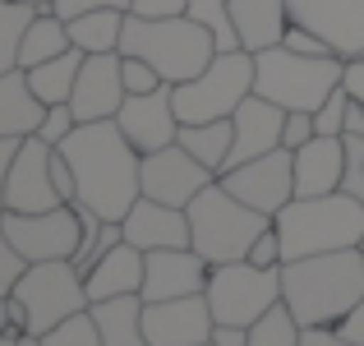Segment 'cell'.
Segmentation results:
<instances>
[{"label":"cell","mask_w":364,"mask_h":346,"mask_svg":"<svg viewBox=\"0 0 364 346\" xmlns=\"http://www.w3.org/2000/svg\"><path fill=\"white\" fill-rule=\"evenodd\" d=\"M60 152L79 180V204L107 222H124V213L143 199V152L124 139L120 125L116 120L79 125L60 143Z\"/></svg>","instance_id":"1"},{"label":"cell","mask_w":364,"mask_h":346,"mask_svg":"<svg viewBox=\"0 0 364 346\" xmlns=\"http://www.w3.org/2000/svg\"><path fill=\"white\" fill-rule=\"evenodd\" d=\"M282 300L300 328H337L364 300V249H332L282 263Z\"/></svg>","instance_id":"2"},{"label":"cell","mask_w":364,"mask_h":346,"mask_svg":"<svg viewBox=\"0 0 364 346\" xmlns=\"http://www.w3.org/2000/svg\"><path fill=\"white\" fill-rule=\"evenodd\" d=\"M282 236V258H314L332 249H360L364 245V204L350 194H318V199H291L272 217Z\"/></svg>","instance_id":"3"},{"label":"cell","mask_w":364,"mask_h":346,"mask_svg":"<svg viewBox=\"0 0 364 346\" xmlns=\"http://www.w3.org/2000/svg\"><path fill=\"white\" fill-rule=\"evenodd\" d=\"M120 56H139L166 83H189L194 74H203L217 56V42L203 23H194L189 14H166V19H124Z\"/></svg>","instance_id":"4"},{"label":"cell","mask_w":364,"mask_h":346,"mask_svg":"<svg viewBox=\"0 0 364 346\" xmlns=\"http://www.w3.org/2000/svg\"><path fill=\"white\" fill-rule=\"evenodd\" d=\"M346 79L341 56H300L291 46H267L254 56V93L282 111H318Z\"/></svg>","instance_id":"5"},{"label":"cell","mask_w":364,"mask_h":346,"mask_svg":"<svg viewBox=\"0 0 364 346\" xmlns=\"http://www.w3.org/2000/svg\"><path fill=\"white\" fill-rule=\"evenodd\" d=\"M185 213H189V249H198L213 268L217 263H235V258H249L254 240L272 226V217L254 213L249 204H240L222 180H213Z\"/></svg>","instance_id":"6"},{"label":"cell","mask_w":364,"mask_h":346,"mask_svg":"<svg viewBox=\"0 0 364 346\" xmlns=\"http://www.w3.org/2000/svg\"><path fill=\"white\" fill-rule=\"evenodd\" d=\"M245 98H254V56L217 51L203 74H194L189 83H176V115L180 125L231 120Z\"/></svg>","instance_id":"7"},{"label":"cell","mask_w":364,"mask_h":346,"mask_svg":"<svg viewBox=\"0 0 364 346\" xmlns=\"http://www.w3.org/2000/svg\"><path fill=\"white\" fill-rule=\"evenodd\" d=\"M18 305L28 310V332L46 337L55 323L74 319V314L88 310V286H83V273L74 268V258H46V263H28L23 277H18L14 291Z\"/></svg>","instance_id":"8"},{"label":"cell","mask_w":364,"mask_h":346,"mask_svg":"<svg viewBox=\"0 0 364 346\" xmlns=\"http://www.w3.org/2000/svg\"><path fill=\"white\" fill-rule=\"evenodd\" d=\"M208 305H213L217 323H235L249 328L258 323L272 305H282V268H258L249 258L235 263H217L208 273Z\"/></svg>","instance_id":"9"},{"label":"cell","mask_w":364,"mask_h":346,"mask_svg":"<svg viewBox=\"0 0 364 346\" xmlns=\"http://www.w3.org/2000/svg\"><path fill=\"white\" fill-rule=\"evenodd\" d=\"M0 226H5L9 245H14L28 263L74 258L79 236H83V222H79V208L74 204H60V208H51V213H5Z\"/></svg>","instance_id":"10"},{"label":"cell","mask_w":364,"mask_h":346,"mask_svg":"<svg viewBox=\"0 0 364 346\" xmlns=\"http://www.w3.org/2000/svg\"><path fill=\"white\" fill-rule=\"evenodd\" d=\"M217 180H222V185L231 189L240 204L254 208V213L277 217V213H282V208L295 199V152H291V148L263 152V157H254V162L226 167Z\"/></svg>","instance_id":"11"},{"label":"cell","mask_w":364,"mask_h":346,"mask_svg":"<svg viewBox=\"0 0 364 346\" xmlns=\"http://www.w3.org/2000/svg\"><path fill=\"white\" fill-rule=\"evenodd\" d=\"M213 180H217V171H208L198 157H189L180 143L143 157V199H157V204L189 208Z\"/></svg>","instance_id":"12"},{"label":"cell","mask_w":364,"mask_h":346,"mask_svg":"<svg viewBox=\"0 0 364 346\" xmlns=\"http://www.w3.org/2000/svg\"><path fill=\"white\" fill-rule=\"evenodd\" d=\"M51 157L55 148L37 134H28L14 152V167H9V185H5V213H51L60 208L51 180Z\"/></svg>","instance_id":"13"},{"label":"cell","mask_w":364,"mask_h":346,"mask_svg":"<svg viewBox=\"0 0 364 346\" xmlns=\"http://www.w3.org/2000/svg\"><path fill=\"white\" fill-rule=\"evenodd\" d=\"M291 23L318 33L341 61L364 56V0H286Z\"/></svg>","instance_id":"14"},{"label":"cell","mask_w":364,"mask_h":346,"mask_svg":"<svg viewBox=\"0 0 364 346\" xmlns=\"http://www.w3.org/2000/svg\"><path fill=\"white\" fill-rule=\"evenodd\" d=\"M213 305L208 295H176V300H143V332L152 346H208L213 342Z\"/></svg>","instance_id":"15"},{"label":"cell","mask_w":364,"mask_h":346,"mask_svg":"<svg viewBox=\"0 0 364 346\" xmlns=\"http://www.w3.org/2000/svg\"><path fill=\"white\" fill-rule=\"evenodd\" d=\"M116 125L124 130V139L148 157L157 148H171L180 139V115H176V83H161L157 93H139L124 98V107L116 111Z\"/></svg>","instance_id":"16"},{"label":"cell","mask_w":364,"mask_h":346,"mask_svg":"<svg viewBox=\"0 0 364 346\" xmlns=\"http://www.w3.org/2000/svg\"><path fill=\"white\" fill-rule=\"evenodd\" d=\"M124 56L120 51H102V56H83V70L79 83H74V98L70 107L79 115V125L92 120H116V111L124 107Z\"/></svg>","instance_id":"17"},{"label":"cell","mask_w":364,"mask_h":346,"mask_svg":"<svg viewBox=\"0 0 364 346\" xmlns=\"http://www.w3.org/2000/svg\"><path fill=\"white\" fill-rule=\"evenodd\" d=\"M208 263L198 249H148V273H143V300H176V295H203L208 291Z\"/></svg>","instance_id":"18"},{"label":"cell","mask_w":364,"mask_h":346,"mask_svg":"<svg viewBox=\"0 0 364 346\" xmlns=\"http://www.w3.org/2000/svg\"><path fill=\"white\" fill-rule=\"evenodd\" d=\"M235 125V143H231V157H226V167H240V162H254L263 157V152H277L282 148V130H286V111L277 107V102L267 98H245L240 107L231 115Z\"/></svg>","instance_id":"19"},{"label":"cell","mask_w":364,"mask_h":346,"mask_svg":"<svg viewBox=\"0 0 364 346\" xmlns=\"http://www.w3.org/2000/svg\"><path fill=\"white\" fill-rule=\"evenodd\" d=\"M124 240L134 249H185L189 245V213L185 208L157 204V199H139V204L124 213Z\"/></svg>","instance_id":"20"},{"label":"cell","mask_w":364,"mask_h":346,"mask_svg":"<svg viewBox=\"0 0 364 346\" xmlns=\"http://www.w3.org/2000/svg\"><path fill=\"white\" fill-rule=\"evenodd\" d=\"M143 273H148V254L134 249L129 240H120L116 249L97 258V263L83 273V286H88V300H120V295H143Z\"/></svg>","instance_id":"21"},{"label":"cell","mask_w":364,"mask_h":346,"mask_svg":"<svg viewBox=\"0 0 364 346\" xmlns=\"http://www.w3.org/2000/svg\"><path fill=\"white\" fill-rule=\"evenodd\" d=\"M341 171H346V143L314 134L304 148H295V199L337 194Z\"/></svg>","instance_id":"22"},{"label":"cell","mask_w":364,"mask_h":346,"mask_svg":"<svg viewBox=\"0 0 364 346\" xmlns=\"http://www.w3.org/2000/svg\"><path fill=\"white\" fill-rule=\"evenodd\" d=\"M231 14H235L240 46L249 56L267 51V46H282L286 28H291V9H286V0H231Z\"/></svg>","instance_id":"23"},{"label":"cell","mask_w":364,"mask_h":346,"mask_svg":"<svg viewBox=\"0 0 364 346\" xmlns=\"http://www.w3.org/2000/svg\"><path fill=\"white\" fill-rule=\"evenodd\" d=\"M46 102L33 93L23 70H5L0 74V139H28L42 130Z\"/></svg>","instance_id":"24"},{"label":"cell","mask_w":364,"mask_h":346,"mask_svg":"<svg viewBox=\"0 0 364 346\" xmlns=\"http://www.w3.org/2000/svg\"><path fill=\"white\" fill-rule=\"evenodd\" d=\"M102 346H152L143 332V295H120V300H97L92 305Z\"/></svg>","instance_id":"25"},{"label":"cell","mask_w":364,"mask_h":346,"mask_svg":"<svg viewBox=\"0 0 364 346\" xmlns=\"http://www.w3.org/2000/svg\"><path fill=\"white\" fill-rule=\"evenodd\" d=\"M124 19L129 9H88V14L70 19V42L83 56H102V51H120L124 37Z\"/></svg>","instance_id":"26"},{"label":"cell","mask_w":364,"mask_h":346,"mask_svg":"<svg viewBox=\"0 0 364 346\" xmlns=\"http://www.w3.org/2000/svg\"><path fill=\"white\" fill-rule=\"evenodd\" d=\"M180 148L189 157H198L208 171L222 176L226 171V157H231V143H235V125L231 120H203V125H180Z\"/></svg>","instance_id":"27"},{"label":"cell","mask_w":364,"mask_h":346,"mask_svg":"<svg viewBox=\"0 0 364 346\" xmlns=\"http://www.w3.org/2000/svg\"><path fill=\"white\" fill-rule=\"evenodd\" d=\"M70 23H65L55 9H42V14L33 19V28H28L23 37V51H18V70H37V65L55 61V56L70 51Z\"/></svg>","instance_id":"28"},{"label":"cell","mask_w":364,"mask_h":346,"mask_svg":"<svg viewBox=\"0 0 364 346\" xmlns=\"http://www.w3.org/2000/svg\"><path fill=\"white\" fill-rule=\"evenodd\" d=\"M79 70H83V51H79V46H70L65 56H55V61L37 65V70H23V74H28L33 93L46 102V107H60V102H70V98H74Z\"/></svg>","instance_id":"29"},{"label":"cell","mask_w":364,"mask_h":346,"mask_svg":"<svg viewBox=\"0 0 364 346\" xmlns=\"http://www.w3.org/2000/svg\"><path fill=\"white\" fill-rule=\"evenodd\" d=\"M42 14L37 5H23V0H0V74L18 70V51H23V37L33 28V19Z\"/></svg>","instance_id":"30"},{"label":"cell","mask_w":364,"mask_h":346,"mask_svg":"<svg viewBox=\"0 0 364 346\" xmlns=\"http://www.w3.org/2000/svg\"><path fill=\"white\" fill-rule=\"evenodd\" d=\"M194 23H203L213 33L217 51H245L240 46V33H235V14H231V0H189L185 9Z\"/></svg>","instance_id":"31"},{"label":"cell","mask_w":364,"mask_h":346,"mask_svg":"<svg viewBox=\"0 0 364 346\" xmlns=\"http://www.w3.org/2000/svg\"><path fill=\"white\" fill-rule=\"evenodd\" d=\"M300 342H304V328L286 310V300L272 305L258 323H249V346H300Z\"/></svg>","instance_id":"32"},{"label":"cell","mask_w":364,"mask_h":346,"mask_svg":"<svg viewBox=\"0 0 364 346\" xmlns=\"http://www.w3.org/2000/svg\"><path fill=\"white\" fill-rule=\"evenodd\" d=\"M42 346H102V332H97V319H92V305L74 319L55 323L51 332L42 337Z\"/></svg>","instance_id":"33"},{"label":"cell","mask_w":364,"mask_h":346,"mask_svg":"<svg viewBox=\"0 0 364 346\" xmlns=\"http://www.w3.org/2000/svg\"><path fill=\"white\" fill-rule=\"evenodd\" d=\"M346 107H350V93H346V83H341V88L314 111V130H318L323 139H341V134H346Z\"/></svg>","instance_id":"34"},{"label":"cell","mask_w":364,"mask_h":346,"mask_svg":"<svg viewBox=\"0 0 364 346\" xmlns=\"http://www.w3.org/2000/svg\"><path fill=\"white\" fill-rule=\"evenodd\" d=\"M346 143V171H341V194L364 204V134H341Z\"/></svg>","instance_id":"35"},{"label":"cell","mask_w":364,"mask_h":346,"mask_svg":"<svg viewBox=\"0 0 364 346\" xmlns=\"http://www.w3.org/2000/svg\"><path fill=\"white\" fill-rule=\"evenodd\" d=\"M79 130V115H74V107L70 102H60V107H46V115H42V130H37V139H46L51 148H60L70 134Z\"/></svg>","instance_id":"36"},{"label":"cell","mask_w":364,"mask_h":346,"mask_svg":"<svg viewBox=\"0 0 364 346\" xmlns=\"http://www.w3.org/2000/svg\"><path fill=\"white\" fill-rule=\"evenodd\" d=\"M120 74H124V93H129V98H139V93H157L161 83H166L148 61H139V56H124V70Z\"/></svg>","instance_id":"37"},{"label":"cell","mask_w":364,"mask_h":346,"mask_svg":"<svg viewBox=\"0 0 364 346\" xmlns=\"http://www.w3.org/2000/svg\"><path fill=\"white\" fill-rule=\"evenodd\" d=\"M23 268H28V258L18 254L14 245H9L5 226H0V300H5V295H9V291L18 286V277H23Z\"/></svg>","instance_id":"38"},{"label":"cell","mask_w":364,"mask_h":346,"mask_svg":"<svg viewBox=\"0 0 364 346\" xmlns=\"http://www.w3.org/2000/svg\"><path fill=\"white\" fill-rule=\"evenodd\" d=\"M314 111H286V130H282V148H304V143L314 139Z\"/></svg>","instance_id":"39"},{"label":"cell","mask_w":364,"mask_h":346,"mask_svg":"<svg viewBox=\"0 0 364 346\" xmlns=\"http://www.w3.org/2000/svg\"><path fill=\"white\" fill-rule=\"evenodd\" d=\"M282 46H291V51H300V56H337V51H332V46L323 42L318 33H309V28H300V23H291V28H286Z\"/></svg>","instance_id":"40"},{"label":"cell","mask_w":364,"mask_h":346,"mask_svg":"<svg viewBox=\"0 0 364 346\" xmlns=\"http://www.w3.org/2000/svg\"><path fill=\"white\" fill-rule=\"evenodd\" d=\"M249 263H258V268H282L286 258H282V236H277V226H267L263 236L254 240V249H249Z\"/></svg>","instance_id":"41"},{"label":"cell","mask_w":364,"mask_h":346,"mask_svg":"<svg viewBox=\"0 0 364 346\" xmlns=\"http://www.w3.org/2000/svg\"><path fill=\"white\" fill-rule=\"evenodd\" d=\"M51 180H55V194H60V204H79V180H74V167L65 162L60 148H55V157H51Z\"/></svg>","instance_id":"42"},{"label":"cell","mask_w":364,"mask_h":346,"mask_svg":"<svg viewBox=\"0 0 364 346\" xmlns=\"http://www.w3.org/2000/svg\"><path fill=\"white\" fill-rule=\"evenodd\" d=\"M55 14L70 23V19H79V14H88V9H129V0H55Z\"/></svg>","instance_id":"43"},{"label":"cell","mask_w":364,"mask_h":346,"mask_svg":"<svg viewBox=\"0 0 364 346\" xmlns=\"http://www.w3.org/2000/svg\"><path fill=\"white\" fill-rule=\"evenodd\" d=\"M189 0H129V14L143 19H166V14H185Z\"/></svg>","instance_id":"44"},{"label":"cell","mask_w":364,"mask_h":346,"mask_svg":"<svg viewBox=\"0 0 364 346\" xmlns=\"http://www.w3.org/2000/svg\"><path fill=\"white\" fill-rule=\"evenodd\" d=\"M23 139H0V217H5V185H9V167H14V152Z\"/></svg>","instance_id":"45"},{"label":"cell","mask_w":364,"mask_h":346,"mask_svg":"<svg viewBox=\"0 0 364 346\" xmlns=\"http://www.w3.org/2000/svg\"><path fill=\"white\" fill-rule=\"evenodd\" d=\"M337 332H341V337H350V342H355V346H364V300H360L355 310H350L346 319L337 323Z\"/></svg>","instance_id":"46"},{"label":"cell","mask_w":364,"mask_h":346,"mask_svg":"<svg viewBox=\"0 0 364 346\" xmlns=\"http://www.w3.org/2000/svg\"><path fill=\"white\" fill-rule=\"evenodd\" d=\"M300 346H355V342L341 337L337 328H304V342Z\"/></svg>","instance_id":"47"},{"label":"cell","mask_w":364,"mask_h":346,"mask_svg":"<svg viewBox=\"0 0 364 346\" xmlns=\"http://www.w3.org/2000/svg\"><path fill=\"white\" fill-rule=\"evenodd\" d=\"M213 346H249V328H235V323H217V328H213Z\"/></svg>","instance_id":"48"},{"label":"cell","mask_w":364,"mask_h":346,"mask_svg":"<svg viewBox=\"0 0 364 346\" xmlns=\"http://www.w3.org/2000/svg\"><path fill=\"white\" fill-rule=\"evenodd\" d=\"M341 83H346V93L364 107V56H360V61H346V79H341Z\"/></svg>","instance_id":"49"},{"label":"cell","mask_w":364,"mask_h":346,"mask_svg":"<svg viewBox=\"0 0 364 346\" xmlns=\"http://www.w3.org/2000/svg\"><path fill=\"white\" fill-rule=\"evenodd\" d=\"M346 134H364V107L355 98H350V107H346Z\"/></svg>","instance_id":"50"},{"label":"cell","mask_w":364,"mask_h":346,"mask_svg":"<svg viewBox=\"0 0 364 346\" xmlns=\"http://www.w3.org/2000/svg\"><path fill=\"white\" fill-rule=\"evenodd\" d=\"M14 346H42V337L37 332H14Z\"/></svg>","instance_id":"51"},{"label":"cell","mask_w":364,"mask_h":346,"mask_svg":"<svg viewBox=\"0 0 364 346\" xmlns=\"http://www.w3.org/2000/svg\"><path fill=\"white\" fill-rule=\"evenodd\" d=\"M0 332H9V314H5V300H0Z\"/></svg>","instance_id":"52"},{"label":"cell","mask_w":364,"mask_h":346,"mask_svg":"<svg viewBox=\"0 0 364 346\" xmlns=\"http://www.w3.org/2000/svg\"><path fill=\"white\" fill-rule=\"evenodd\" d=\"M23 5H37V9H51L55 0H23Z\"/></svg>","instance_id":"53"},{"label":"cell","mask_w":364,"mask_h":346,"mask_svg":"<svg viewBox=\"0 0 364 346\" xmlns=\"http://www.w3.org/2000/svg\"><path fill=\"white\" fill-rule=\"evenodd\" d=\"M0 346H14V332H0Z\"/></svg>","instance_id":"54"},{"label":"cell","mask_w":364,"mask_h":346,"mask_svg":"<svg viewBox=\"0 0 364 346\" xmlns=\"http://www.w3.org/2000/svg\"><path fill=\"white\" fill-rule=\"evenodd\" d=\"M208 346H213V342H208Z\"/></svg>","instance_id":"55"},{"label":"cell","mask_w":364,"mask_h":346,"mask_svg":"<svg viewBox=\"0 0 364 346\" xmlns=\"http://www.w3.org/2000/svg\"><path fill=\"white\" fill-rule=\"evenodd\" d=\"M360 249H364V245H360Z\"/></svg>","instance_id":"56"}]
</instances>
